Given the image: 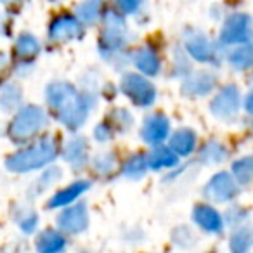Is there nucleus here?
I'll return each mask as SVG.
<instances>
[{"instance_id":"f257e3e1","label":"nucleus","mask_w":253,"mask_h":253,"mask_svg":"<svg viewBox=\"0 0 253 253\" xmlns=\"http://www.w3.org/2000/svg\"><path fill=\"white\" fill-rule=\"evenodd\" d=\"M250 18L245 14H234L225 21L222 30V42H243L250 35Z\"/></svg>"},{"instance_id":"f03ea898","label":"nucleus","mask_w":253,"mask_h":253,"mask_svg":"<svg viewBox=\"0 0 253 253\" xmlns=\"http://www.w3.org/2000/svg\"><path fill=\"white\" fill-rule=\"evenodd\" d=\"M80 35H82L80 23L75 18H70V16H63L57 21H54L52 28H50V37L56 40H68Z\"/></svg>"},{"instance_id":"7ed1b4c3","label":"nucleus","mask_w":253,"mask_h":253,"mask_svg":"<svg viewBox=\"0 0 253 253\" xmlns=\"http://www.w3.org/2000/svg\"><path fill=\"white\" fill-rule=\"evenodd\" d=\"M123 85H125V92H128V94H130L132 97H135V95L141 94V104H148V101L153 97L151 87H149V85L146 84V82L142 80V78H139V77H128V78H125Z\"/></svg>"},{"instance_id":"20e7f679","label":"nucleus","mask_w":253,"mask_h":253,"mask_svg":"<svg viewBox=\"0 0 253 253\" xmlns=\"http://www.w3.org/2000/svg\"><path fill=\"white\" fill-rule=\"evenodd\" d=\"M167 135V122L162 118H151L144 126V137L155 142Z\"/></svg>"},{"instance_id":"39448f33","label":"nucleus","mask_w":253,"mask_h":253,"mask_svg":"<svg viewBox=\"0 0 253 253\" xmlns=\"http://www.w3.org/2000/svg\"><path fill=\"white\" fill-rule=\"evenodd\" d=\"M187 49H189L191 52H193V56L198 57V59H207L211 50L208 42L205 40V37H201V35H194L193 39L187 40Z\"/></svg>"},{"instance_id":"423d86ee","label":"nucleus","mask_w":253,"mask_h":253,"mask_svg":"<svg viewBox=\"0 0 253 253\" xmlns=\"http://www.w3.org/2000/svg\"><path fill=\"white\" fill-rule=\"evenodd\" d=\"M194 218H196L205 229H213L215 231V229L220 227V218H218V215L207 207L198 208V213L194 215Z\"/></svg>"},{"instance_id":"0eeeda50","label":"nucleus","mask_w":253,"mask_h":253,"mask_svg":"<svg viewBox=\"0 0 253 253\" xmlns=\"http://www.w3.org/2000/svg\"><path fill=\"white\" fill-rule=\"evenodd\" d=\"M85 222V213H82V208H75L73 211H66V215L61 217V224L68 231H78Z\"/></svg>"},{"instance_id":"6e6552de","label":"nucleus","mask_w":253,"mask_h":253,"mask_svg":"<svg viewBox=\"0 0 253 253\" xmlns=\"http://www.w3.org/2000/svg\"><path fill=\"white\" fill-rule=\"evenodd\" d=\"M63 246V239L59 236L52 234V232H47L45 238H40V252L42 253H56Z\"/></svg>"},{"instance_id":"1a4fd4ad","label":"nucleus","mask_w":253,"mask_h":253,"mask_svg":"<svg viewBox=\"0 0 253 253\" xmlns=\"http://www.w3.org/2000/svg\"><path fill=\"white\" fill-rule=\"evenodd\" d=\"M137 64H139V68H141L142 71H146V73H155V71L158 70V61H156L155 54L148 52V50H142V52H139Z\"/></svg>"},{"instance_id":"9d476101","label":"nucleus","mask_w":253,"mask_h":253,"mask_svg":"<svg viewBox=\"0 0 253 253\" xmlns=\"http://www.w3.org/2000/svg\"><path fill=\"white\" fill-rule=\"evenodd\" d=\"M99 9H101V0H87L85 4H82L78 12L85 21H94L99 14Z\"/></svg>"},{"instance_id":"9b49d317","label":"nucleus","mask_w":253,"mask_h":253,"mask_svg":"<svg viewBox=\"0 0 253 253\" xmlns=\"http://www.w3.org/2000/svg\"><path fill=\"white\" fill-rule=\"evenodd\" d=\"M232 64L234 66H239V68H246L250 64H253V50L252 49H239L232 54L231 57Z\"/></svg>"},{"instance_id":"f8f14e48","label":"nucleus","mask_w":253,"mask_h":253,"mask_svg":"<svg viewBox=\"0 0 253 253\" xmlns=\"http://www.w3.org/2000/svg\"><path fill=\"white\" fill-rule=\"evenodd\" d=\"M37 50H39V42H37L33 37L23 35L21 39L18 40V52L28 56V54H35Z\"/></svg>"},{"instance_id":"ddd939ff","label":"nucleus","mask_w":253,"mask_h":253,"mask_svg":"<svg viewBox=\"0 0 253 253\" xmlns=\"http://www.w3.org/2000/svg\"><path fill=\"white\" fill-rule=\"evenodd\" d=\"M80 191H82V187H75V186H73V187H70V189H68V191H64V193H61L59 196L54 198V200H56V201H54V205L66 203V201H70L73 196H77V194L80 193Z\"/></svg>"},{"instance_id":"4468645a","label":"nucleus","mask_w":253,"mask_h":253,"mask_svg":"<svg viewBox=\"0 0 253 253\" xmlns=\"http://www.w3.org/2000/svg\"><path fill=\"white\" fill-rule=\"evenodd\" d=\"M184 137H186V132H184V134L177 135V137L173 139V146H175V148L179 149L180 153H189L191 148H193V144H187V141Z\"/></svg>"},{"instance_id":"2eb2a0df","label":"nucleus","mask_w":253,"mask_h":253,"mask_svg":"<svg viewBox=\"0 0 253 253\" xmlns=\"http://www.w3.org/2000/svg\"><path fill=\"white\" fill-rule=\"evenodd\" d=\"M139 2L141 0H116V4L123 12H134L139 7Z\"/></svg>"},{"instance_id":"dca6fc26","label":"nucleus","mask_w":253,"mask_h":253,"mask_svg":"<svg viewBox=\"0 0 253 253\" xmlns=\"http://www.w3.org/2000/svg\"><path fill=\"white\" fill-rule=\"evenodd\" d=\"M2 2H16V0H2Z\"/></svg>"}]
</instances>
